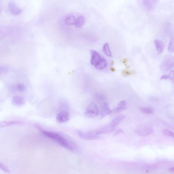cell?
Masks as SVG:
<instances>
[{"mask_svg": "<svg viewBox=\"0 0 174 174\" xmlns=\"http://www.w3.org/2000/svg\"><path fill=\"white\" fill-rule=\"evenodd\" d=\"M37 127L39 129L42 134L44 136L51 138L58 144L71 151L73 152L75 150L74 146L70 142L59 134L44 130L39 127L37 126Z\"/></svg>", "mask_w": 174, "mask_h": 174, "instance_id": "1", "label": "cell"}, {"mask_svg": "<svg viewBox=\"0 0 174 174\" xmlns=\"http://www.w3.org/2000/svg\"><path fill=\"white\" fill-rule=\"evenodd\" d=\"M99 113L98 107L96 104L92 102L89 105L85 112V117L88 118H94L98 115Z\"/></svg>", "mask_w": 174, "mask_h": 174, "instance_id": "2", "label": "cell"}, {"mask_svg": "<svg viewBox=\"0 0 174 174\" xmlns=\"http://www.w3.org/2000/svg\"><path fill=\"white\" fill-rule=\"evenodd\" d=\"M77 133L81 138L84 140L89 141L95 140L99 138L98 135L95 132H85L82 131H78Z\"/></svg>", "mask_w": 174, "mask_h": 174, "instance_id": "3", "label": "cell"}, {"mask_svg": "<svg viewBox=\"0 0 174 174\" xmlns=\"http://www.w3.org/2000/svg\"><path fill=\"white\" fill-rule=\"evenodd\" d=\"M173 66V59L171 57L166 58L161 65V68L165 71L170 70Z\"/></svg>", "mask_w": 174, "mask_h": 174, "instance_id": "4", "label": "cell"}, {"mask_svg": "<svg viewBox=\"0 0 174 174\" xmlns=\"http://www.w3.org/2000/svg\"><path fill=\"white\" fill-rule=\"evenodd\" d=\"M69 115L67 112L63 111L58 114L57 116V122L59 123H64L68 122L69 119Z\"/></svg>", "mask_w": 174, "mask_h": 174, "instance_id": "5", "label": "cell"}, {"mask_svg": "<svg viewBox=\"0 0 174 174\" xmlns=\"http://www.w3.org/2000/svg\"><path fill=\"white\" fill-rule=\"evenodd\" d=\"M135 132L140 136H148L153 132V130L149 127H144L142 128L137 129L135 131Z\"/></svg>", "mask_w": 174, "mask_h": 174, "instance_id": "6", "label": "cell"}, {"mask_svg": "<svg viewBox=\"0 0 174 174\" xmlns=\"http://www.w3.org/2000/svg\"><path fill=\"white\" fill-rule=\"evenodd\" d=\"M8 7L10 13L14 15L20 14L22 11V10L19 8L14 2H11L9 3Z\"/></svg>", "mask_w": 174, "mask_h": 174, "instance_id": "7", "label": "cell"}, {"mask_svg": "<svg viewBox=\"0 0 174 174\" xmlns=\"http://www.w3.org/2000/svg\"><path fill=\"white\" fill-rule=\"evenodd\" d=\"M126 117L125 115H121L117 116L113 120L112 122L110 125L112 131H114L116 127H117L123 119Z\"/></svg>", "mask_w": 174, "mask_h": 174, "instance_id": "8", "label": "cell"}, {"mask_svg": "<svg viewBox=\"0 0 174 174\" xmlns=\"http://www.w3.org/2000/svg\"><path fill=\"white\" fill-rule=\"evenodd\" d=\"M91 63L92 65L95 66L102 59L99 53L94 50L91 51Z\"/></svg>", "mask_w": 174, "mask_h": 174, "instance_id": "9", "label": "cell"}, {"mask_svg": "<svg viewBox=\"0 0 174 174\" xmlns=\"http://www.w3.org/2000/svg\"><path fill=\"white\" fill-rule=\"evenodd\" d=\"M112 111L108 107V104L106 102H104L100 110V115L101 117L103 118L106 116L112 113Z\"/></svg>", "mask_w": 174, "mask_h": 174, "instance_id": "10", "label": "cell"}, {"mask_svg": "<svg viewBox=\"0 0 174 174\" xmlns=\"http://www.w3.org/2000/svg\"><path fill=\"white\" fill-rule=\"evenodd\" d=\"M12 102L14 105L22 106L25 104V100L21 96H14L12 99Z\"/></svg>", "mask_w": 174, "mask_h": 174, "instance_id": "11", "label": "cell"}, {"mask_svg": "<svg viewBox=\"0 0 174 174\" xmlns=\"http://www.w3.org/2000/svg\"><path fill=\"white\" fill-rule=\"evenodd\" d=\"M112 132V131L111 130L110 126H103L97 130L95 131L96 134L98 135Z\"/></svg>", "mask_w": 174, "mask_h": 174, "instance_id": "12", "label": "cell"}, {"mask_svg": "<svg viewBox=\"0 0 174 174\" xmlns=\"http://www.w3.org/2000/svg\"><path fill=\"white\" fill-rule=\"evenodd\" d=\"M154 42L158 53H162L163 52L164 47L163 42L159 40H156L154 41Z\"/></svg>", "mask_w": 174, "mask_h": 174, "instance_id": "13", "label": "cell"}, {"mask_svg": "<svg viewBox=\"0 0 174 174\" xmlns=\"http://www.w3.org/2000/svg\"><path fill=\"white\" fill-rule=\"evenodd\" d=\"M20 122L16 121H9L0 122V128L13 125H18L21 123Z\"/></svg>", "mask_w": 174, "mask_h": 174, "instance_id": "14", "label": "cell"}, {"mask_svg": "<svg viewBox=\"0 0 174 174\" xmlns=\"http://www.w3.org/2000/svg\"><path fill=\"white\" fill-rule=\"evenodd\" d=\"M76 19L75 16L71 15L65 18V23L67 25H73L76 24Z\"/></svg>", "mask_w": 174, "mask_h": 174, "instance_id": "15", "label": "cell"}, {"mask_svg": "<svg viewBox=\"0 0 174 174\" xmlns=\"http://www.w3.org/2000/svg\"><path fill=\"white\" fill-rule=\"evenodd\" d=\"M85 22V18L82 15L80 16L78 18L76 19L75 27L77 28H80L84 24Z\"/></svg>", "mask_w": 174, "mask_h": 174, "instance_id": "16", "label": "cell"}, {"mask_svg": "<svg viewBox=\"0 0 174 174\" xmlns=\"http://www.w3.org/2000/svg\"><path fill=\"white\" fill-rule=\"evenodd\" d=\"M107 63L106 60L102 58L99 62L95 66V67L98 70H102L107 66Z\"/></svg>", "mask_w": 174, "mask_h": 174, "instance_id": "17", "label": "cell"}, {"mask_svg": "<svg viewBox=\"0 0 174 174\" xmlns=\"http://www.w3.org/2000/svg\"><path fill=\"white\" fill-rule=\"evenodd\" d=\"M126 106V102L124 101H122L119 103L118 106L115 109L114 111L115 112L118 113L124 110Z\"/></svg>", "mask_w": 174, "mask_h": 174, "instance_id": "18", "label": "cell"}, {"mask_svg": "<svg viewBox=\"0 0 174 174\" xmlns=\"http://www.w3.org/2000/svg\"><path fill=\"white\" fill-rule=\"evenodd\" d=\"M103 52L105 55L109 57L112 56V54L110 49L109 44L107 43L103 46Z\"/></svg>", "mask_w": 174, "mask_h": 174, "instance_id": "19", "label": "cell"}, {"mask_svg": "<svg viewBox=\"0 0 174 174\" xmlns=\"http://www.w3.org/2000/svg\"><path fill=\"white\" fill-rule=\"evenodd\" d=\"M141 111L142 112L146 114H152L154 112L153 109L149 107L142 108Z\"/></svg>", "mask_w": 174, "mask_h": 174, "instance_id": "20", "label": "cell"}, {"mask_svg": "<svg viewBox=\"0 0 174 174\" xmlns=\"http://www.w3.org/2000/svg\"><path fill=\"white\" fill-rule=\"evenodd\" d=\"M161 80H168L171 79L173 80V72L172 71L169 75H164L161 77Z\"/></svg>", "mask_w": 174, "mask_h": 174, "instance_id": "21", "label": "cell"}, {"mask_svg": "<svg viewBox=\"0 0 174 174\" xmlns=\"http://www.w3.org/2000/svg\"><path fill=\"white\" fill-rule=\"evenodd\" d=\"M95 98L96 100L99 102H102L105 99V96L101 94H96Z\"/></svg>", "mask_w": 174, "mask_h": 174, "instance_id": "22", "label": "cell"}, {"mask_svg": "<svg viewBox=\"0 0 174 174\" xmlns=\"http://www.w3.org/2000/svg\"><path fill=\"white\" fill-rule=\"evenodd\" d=\"M17 90L20 92H24L26 90V87L24 84L19 83L17 84Z\"/></svg>", "mask_w": 174, "mask_h": 174, "instance_id": "23", "label": "cell"}, {"mask_svg": "<svg viewBox=\"0 0 174 174\" xmlns=\"http://www.w3.org/2000/svg\"><path fill=\"white\" fill-rule=\"evenodd\" d=\"M168 51L170 52H174V40L173 38H172L170 41L168 46Z\"/></svg>", "mask_w": 174, "mask_h": 174, "instance_id": "24", "label": "cell"}, {"mask_svg": "<svg viewBox=\"0 0 174 174\" xmlns=\"http://www.w3.org/2000/svg\"><path fill=\"white\" fill-rule=\"evenodd\" d=\"M0 169L2 171L6 173H9L10 171L8 168L7 166L0 162Z\"/></svg>", "mask_w": 174, "mask_h": 174, "instance_id": "25", "label": "cell"}, {"mask_svg": "<svg viewBox=\"0 0 174 174\" xmlns=\"http://www.w3.org/2000/svg\"><path fill=\"white\" fill-rule=\"evenodd\" d=\"M163 133L165 134L168 135V136L174 137V133L172 132V131L167 130H163Z\"/></svg>", "mask_w": 174, "mask_h": 174, "instance_id": "26", "label": "cell"}, {"mask_svg": "<svg viewBox=\"0 0 174 174\" xmlns=\"http://www.w3.org/2000/svg\"><path fill=\"white\" fill-rule=\"evenodd\" d=\"M123 132V130L121 129H119L115 131L114 133V135H117L120 134L122 133Z\"/></svg>", "mask_w": 174, "mask_h": 174, "instance_id": "27", "label": "cell"}, {"mask_svg": "<svg viewBox=\"0 0 174 174\" xmlns=\"http://www.w3.org/2000/svg\"><path fill=\"white\" fill-rule=\"evenodd\" d=\"M3 33L2 32V30L0 29V37L3 36Z\"/></svg>", "mask_w": 174, "mask_h": 174, "instance_id": "28", "label": "cell"}, {"mask_svg": "<svg viewBox=\"0 0 174 174\" xmlns=\"http://www.w3.org/2000/svg\"><path fill=\"white\" fill-rule=\"evenodd\" d=\"M169 171L171 172H174V168H171L169 169Z\"/></svg>", "mask_w": 174, "mask_h": 174, "instance_id": "29", "label": "cell"}]
</instances>
